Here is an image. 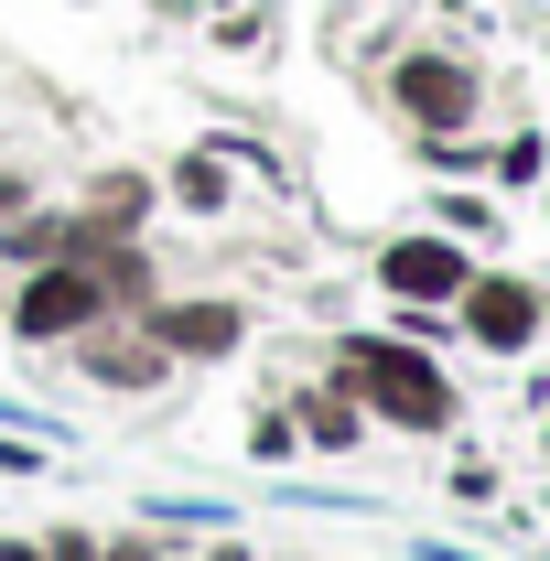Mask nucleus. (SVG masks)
Segmentation results:
<instances>
[{
	"label": "nucleus",
	"instance_id": "39448f33",
	"mask_svg": "<svg viewBox=\"0 0 550 561\" xmlns=\"http://www.w3.org/2000/svg\"><path fill=\"white\" fill-rule=\"evenodd\" d=\"M454 302H465V335H475L485 356H518L529 335H540V291H529V280H496V271H475L465 291H454Z\"/></svg>",
	"mask_w": 550,
	"mask_h": 561
},
{
	"label": "nucleus",
	"instance_id": "2eb2a0df",
	"mask_svg": "<svg viewBox=\"0 0 550 561\" xmlns=\"http://www.w3.org/2000/svg\"><path fill=\"white\" fill-rule=\"evenodd\" d=\"M162 11H195V0H162Z\"/></svg>",
	"mask_w": 550,
	"mask_h": 561
},
{
	"label": "nucleus",
	"instance_id": "f257e3e1",
	"mask_svg": "<svg viewBox=\"0 0 550 561\" xmlns=\"http://www.w3.org/2000/svg\"><path fill=\"white\" fill-rule=\"evenodd\" d=\"M335 389H356V411L400 421V432H443V421H454L443 367H432V356H411V346H389V335H345Z\"/></svg>",
	"mask_w": 550,
	"mask_h": 561
},
{
	"label": "nucleus",
	"instance_id": "9d476101",
	"mask_svg": "<svg viewBox=\"0 0 550 561\" xmlns=\"http://www.w3.org/2000/svg\"><path fill=\"white\" fill-rule=\"evenodd\" d=\"M173 195H184L195 216H216V206H227V162H216V151H195V162H173Z\"/></svg>",
	"mask_w": 550,
	"mask_h": 561
},
{
	"label": "nucleus",
	"instance_id": "0eeeda50",
	"mask_svg": "<svg viewBox=\"0 0 550 561\" xmlns=\"http://www.w3.org/2000/svg\"><path fill=\"white\" fill-rule=\"evenodd\" d=\"M140 324H151L173 356H238V335H249V313H238V302H151Z\"/></svg>",
	"mask_w": 550,
	"mask_h": 561
},
{
	"label": "nucleus",
	"instance_id": "dca6fc26",
	"mask_svg": "<svg viewBox=\"0 0 550 561\" xmlns=\"http://www.w3.org/2000/svg\"><path fill=\"white\" fill-rule=\"evenodd\" d=\"M0 335H11V302H0Z\"/></svg>",
	"mask_w": 550,
	"mask_h": 561
},
{
	"label": "nucleus",
	"instance_id": "6e6552de",
	"mask_svg": "<svg viewBox=\"0 0 550 561\" xmlns=\"http://www.w3.org/2000/svg\"><path fill=\"white\" fill-rule=\"evenodd\" d=\"M0 260H11V271L76 260V216H66V206H22V216H0Z\"/></svg>",
	"mask_w": 550,
	"mask_h": 561
},
{
	"label": "nucleus",
	"instance_id": "ddd939ff",
	"mask_svg": "<svg viewBox=\"0 0 550 561\" xmlns=\"http://www.w3.org/2000/svg\"><path fill=\"white\" fill-rule=\"evenodd\" d=\"M98 561H151V540H108V551H98Z\"/></svg>",
	"mask_w": 550,
	"mask_h": 561
},
{
	"label": "nucleus",
	"instance_id": "f8f14e48",
	"mask_svg": "<svg viewBox=\"0 0 550 561\" xmlns=\"http://www.w3.org/2000/svg\"><path fill=\"white\" fill-rule=\"evenodd\" d=\"M44 561H98V540H87V529H55V540H44Z\"/></svg>",
	"mask_w": 550,
	"mask_h": 561
},
{
	"label": "nucleus",
	"instance_id": "1a4fd4ad",
	"mask_svg": "<svg viewBox=\"0 0 550 561\" xmlns=\"http://www.w3.org/2000/svg\"><path fill=\"white\" fill-rule=\"evenodd\" d=\"M302 443H313V454H356V443H367L356 389H313V400H302Z\"/></svg>",
	"mask_w": 550,
	"mask_h": 561
},
{
	"label": "nucleus",
	"instance_id": "9b49d317",
	"mask_svg": "<svg viewBox=\"0 0 550 561\" xmlns=\"http://www.w3.org/2000/svg\"><path fill=\"white\" fill-rule=\"evenodd\" d=\"M33 195H44V173H22V162H0V216H22Z\"/></svg>",
	"mask_w": 550,
	"mask_h": 561
},
{
	"label": "nucleus",
	"instance_id": "f03ea898",
	"mask_svg": "<svg viewBox=\"0 0 550 561\" xmlns=\"http://www.w3.org/2000/svg\"><path fill=\"white\" fill-rule=\"evenodd\" d=\"M0 302H11V335L22 346H76L108 313V291H98L87 260H44V271H22V291H0Z\"/></svg>",
	"mask_w": 550,
	"mask_h": 561
},
{
	"label": "nucleus",
	"instance_id": "20e7f679",
	"mask_svg": "<svg viewBox=\"0 0 550 561\" xmlns=\"http://www.w3.org/2000/svg\"><path fill=\"white\" fill-rule=\"evenodd\" d=\"M76 356H87L98 389H162V378H173V346H162L151 324H130V313H98V324L76 335Z\"/></svg>",
	"mask_w": 550,
	"mask_h": 561
},
{
	"label": "nucleus",
	"instance_id": "7ed1b4c3",
	"mask_svg": "<svg viewBox=\"0 0 550 561\" xmlns=\"http://www.w3.org/2000/svg\"><path fill=\"white\" fill-rule=\"evenodd\" d=\"M389 108H400L411 130L454 140L465 119H475V66H465V55H432V44H421V55H400V66H389Z\"/></svg>",
	"mask_w": 550,
	"mask_h": 561
},
{
	"label": "nucleus",
	"instance_id": "4468645a",
	"mask_svg": "<svg viewBox=\"0 0 550 561\" xmlns=\"http://www.w3.org/2000/svg\"><path fill=\"white\" fill-rule=\"evenodd\" d=\"M0 561H44V551H33V540H0Z\"/></svg>",
	"mask_w": 550,
	"mask_h": 561
},
{
	"label": "nucleus",
	"instance_id": "423d86ee",
	"mask_svg": "<svg viewBox=\"0 0 550 561\" xmlns=\"http://www.w3.org/2000/svg\"><path fill=\"white\" fill-rule=\"evenodd\" d=\"M378 280H389L400 302H454V291L475 280V260H465L454 238H389V249H378Z\"/></svg>",
	"mask_w": 550,
	"mask_h": 561
}]
</instances>
